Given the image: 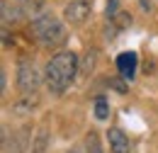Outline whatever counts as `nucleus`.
I'll list each match as a JSON object with an SVG mask.
<instances>
[{
  "label": "nucleus",
  "instance_id": "7",
  "mask_svg": "<svg viewBox=\"0 0 158 153\" xmlns=\"http://www.w3.org/2000/svg\"><path fill=\"white\" fill-rule=\"evenodd\" d=\"M22 5H10V0H2V19L5 22H17L22 17Z\"/></svg>",
  "mask_w": 158,
  "mask_h": 153
},
{
  "label": "nucleus",
  "instance_id": "12",
  "mask_svg": "<svg viewBox=\"0 0 158 153\" xmlns=\"http://www.w3.org/2000/svg\"><path fill=\"white\" fill-rule=\"evenodd\" d=\"M68 153H78V151H68Z\"/></svg>",
  "mask_w": 158,
  "mask_h": 153
},
{
  "label": "nucleus",
  "instance_id": "9",
  "mask_svg": "<svg viewBox=\"0 0 158 153\" xmlns=\"http://www.w3.org/2000/svg\"><path fill=\"white\" fill-rule=\"evenodd\" d=\"M17 5H22V10L24 12H37L41 5H44V0H15Z\"/></svg>",
  "mask_w": 158,
  "mask_h": 153
},
{
  "label": "nucleus",
  "instance_id": "6",
  "mask_svg": "<svg viewBox=\"0 0 158 153\" xmlns=\"http://www.w3.org/2000/svg\"><path fill=\"white\" fill-rule=\"evenodd\" d=\"M136 63H139V58H136L134 51H124V54L117 56V68H119V73H122L124 78H134Z\"/></svg>",
  "mask_w": 158,
  "mask_h": 153
},
{
  "label": "nucleus",
  "instance_id": "1",
  "mask_svg": "<svg viewBox=\"0 0 158 153\" xmlns=\"http://www.w3.org/2000/svg\"><path fill=\"white\" fill-rule=\"evenodd\" d=\"M78 73V56L73 51H59L56 56H51V61L46 63V71H44V80H46V88L51 93L61 95Z\"/></svg>",
  "mask_w": 158,
  "mask_h": 153
},
{
  "label": "nucleus",
  "instance_id": "11",
  "mask_svg": "<svg viewBox=\"0 0 158 153\" xmlns=\"http://www.w3.org/2000/svg\"><path fill=\"white\" fill-rule=\"evenodd\" d=\"M44 148H46V131H39V134H37V143H34L32 153H44Z\"/></svg>",
  "mask_w": 158,
  "mask_h": 153
},
{
  "label": "nucleus",
  "instance_id": "8",
  "mask_svg": "<svg viewBox=\"0 0 158 153\" xmlns=\"http://www.w3.org/2000/svg\"><path fill=\"white\" fill-rule=\"evenodd\" d=\"M107 114H110L107 100H105V97H98V100H95V117H98V119H107Z\"/></svg>",
  "mask_w": 158,
  "mask_h": 153
},
{
  "label": "nucleus",
  "instance_id": "3",
  "mask_svg": "<svg viewBox=\"0 0 158 153\" xmlns=\"http://www.w3.org/2000/svg\"><path fill=\"white\" fill-rule=\"evenodd\" d=\"M39 71L34 68V63L32 61H20V66H17V88H20L22 95H32V93H37V88H39Z\"/></svg>",
  "mask_w": 158,
  "mask_h": 153
},
{
  "label": "nucleus",
  "instance_id": "2",
  "mask_svg": "<svg viewBox=\"0 0 158 153\" xmlns=\"http://www.w3.org/2000/svg\"><path fill=\"white\" fill-rule=\"evenodd\" d=\"M29 29H32L34 39H37V44H41L44 49H59L68 39L63 22L59 17H54V15H39V17H34Z\"/></svg>",
  "mask_w": 158,
  "mask_h": 153
},
{
  "label": "nucleus",
  "instance_id": "5",
  "mask_svg": "<svg viewBox=\"0 0 158 153\" xmlns=\"http://www.w3.org/2000/svg\"><path fill=\"white\" fill-rule=\"evenodd\" d=\"M107 139H110V148L112 153H131V146H129V139L122 129H110L107 131Z\"/></svg>",
  "mask_w": 158,
  "mask_h": 153
},
{
  "label": "nucleus",
  "instance_id": "10",
  "mask_svg": "<svg viewBox=\"0 0 158 153\" xmlns=\"http://www.w3.org/2000/svg\"><path fill=\"white\" fill-rule=\"evenodd\" d=\"M85 143H88V153H102V146H100V139H98V134H90Z\"/></svg>",
  "mask_w": 158,
  "mask_h": 153
},
{
  "label": "nucleus",
  "instance_id": "4",
  "mask_svg": "<svg viewBox=\"0 0 158 153\" xmlns=\"http://www.w3.org/2000/svg\"><path fill=\"white\" fill-rule=\"evenodd\" d=\"M90 7H93V0H68V5L63 10V17L71 24H83L90 15Z\"/></svg>",
  "mask_w": 158,
  "mask_h": 153
}]
</instances>
